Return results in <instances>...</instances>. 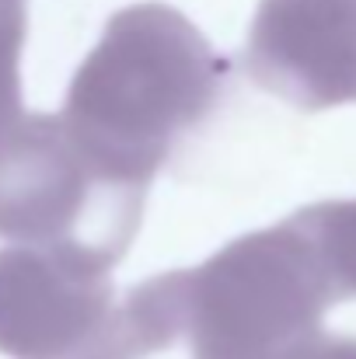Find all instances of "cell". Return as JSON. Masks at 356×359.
I'll return each instance as SVG.
<instances>
[{"instance_id":"1","label":"cell","mask_w":356,"mask_h":359,"mask_svg":"<svg viewBox=\"0 0 356 359\" xmlns=\"http://www.w3.org/2000/svg\"><path fill=\"white\" fill-rule=\"evenodd\" d=\"M224 84L228 63L182 11L133 4L77 67L63 119L112 168L150 185L175 143L213 116Z\"/></svg>"},{"instance_id":"2","label":"cell","mask_w":356,"mask_h":359,"mask_svg":"<svg viewBox=\"0 0 356 359\" xmlns=\"http://www.w3.org/2000/svg\"><path fill=\"white\" fill-rule=\"evenodd\" d=\"M164 283L189 359H286L322 335L339 304L290 217L231 241L199 269L164 272Z\"/></svg>"},{"instance_id":"3","label":"cell","mask_w":356,"mask_h":359,"mask_svg":"<svg viewBox=\"0 0 356 359\" xmlns=\"http://www.w3.org/2000/svg\"><path fill=\"white\" fill-rule=\"evenodd\" d=\"M147 182L112 168L60 116H21L0 136V238L105 262L129 251Z\"/></svg>"},{"instance_id":"4","label":"cell","mask_w":356,"mask_h":359,"mask_svg":"<svg viewBox=\"0 0 356 359\" xmlns=\"http://www.w3.org/2000/svg\"><path fill=\"white\" fill-rule=\"evenodd\" d=\"M0 353L11 359H136L109 265L63 248H4Z\"/></svg>"},{"instance_id":"5","label":"cell","mask_w":356,"mask_h":359,"mask_svg":"<svg viewBox=\"0 0 356 359\" xmlns=\"http://www.w3.org/2000/svg\"><path fill=\"white\" fill-rule=\"evenodd\" d=\"M244 70L301 112L356 102V0H258Z\"/></svg>"},{"instance_id":"6","label":"cell","mask_w":356,"mask_h":359,"mask_svg":"<svg viewBox=\"0 0 356 359\" xmlns=\"http://www.w3.org/2000/svg\"><path fill=\"white\" fill-rule=\"evenodd\" d=\"M311 241L336 300L356 297V199H329L290 217Z\"/></svg>"},{"instance_id":"7","label":"cell","mask_w":356,"mask_h":359,"mask_svg":"<svg viewBox=\"0 0 356 359\" xmlns=\"http://www.w3.org/2000/svg\"><path fill=\"white\" fill-rule=\"evenodd\" d=\"M28 35L25 0H0V136L21 119V49Z\"/></svg>"},{"instance_id":"8","label":"cell","mask_w":356,"mask_h":359,"mask_svg":"<svg viewBox=\"0 0 356 359\" xmlns=\"http://www.w3.org/2000/svg\"><path fill=\"white\" fill-rule=\"evenodd\" d=\"M286 359H356L353 335H315Z\"/></svg>"}]
</instances>
